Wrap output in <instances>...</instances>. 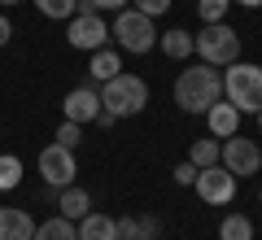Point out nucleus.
<instances>
[{"label":"nucleus","instance_id":"1","mask_svg":"<svg viewBox=\"0 0 262 240\" xmlns=\"http://www.w3.org/2000/svg\"><path fill=\"white\" fill-rule=\"evenodd\" d=\"M223 96V74L214 66H184V74L175 79V105L184 114H206L210 105Z\"/></svg>","mask_w":262,"mask_h":240},{"label":"nucleus","instance_id":"2","mask_svg":"<svg viewBox=\"0 0 262 240\" xmlns=\"http://www.w3.org/2000/svg\"><path fill=\"white\" fill-rule=\"evenodd\" d=\"M223 101L241 114L262 110V66L258 61H232L223 66Z\"/></svg>","mask_w":262,"mask_h":240},{"label":"nucleus","instance_id":"3","mask_svg":"<svg viewBox=\"0 0 262 240\" xmlns=\"http://www.w3.org/2000/svg\"><path fill=\"white\" fill-rule=\"evenodd\" d=\"M144 105H149V83H144L140 74L118 70L114 79L101 83V110H110L114 118H131V114H140Z\"/></svg>","mask_w":262,"mask_h":240},{"label":"nucleus","instance_id":"4","mask_svg":"<svg viewBox=\"0 0 262 240\" xmlns=\"http://www.w3.org/2000/svg\"><path fill=\"white\" fill-rule=\"evenodd\" d=\"M192 53H201V61L223 70V66L241 61V35H236L227 22H206L201 35H192Z\"/></svg>","mask_w":262,"mask_h":240},{"label":"nucleus","instance_id":"5","mask_svg":"<svg viewBox=\"0 0 262 240\" xmlns=\"http://www.w3.org/2000/svg\"><path fill=\"white\" fill-rule=\"evenodd\" d=\"M110 35H114V44H118L122 53H136V57L149 53V48L158 44V27H153V18L140 13V9H131V5L114 13V31H110Z\"/></svg>","mask_w":262,"mask_h":240},{"label":"nucleus","instance_id":"6","mask_svg":"<svg viewBox=\"0 0 262 240\" xmlns=\"http://www.w3.org/2000/svg\"><path fill=\"white\" fill-rule=\"evenodd\" d=\"M219 162H223L236 179L241 175H258L262 170V148H258L253 136H241V131H236V136H227L223 144H219Z\"/></svg>","mask_w":262,"mask_h":240},{"label":"nucleus","instance_id":"7","mask_svg":"<svg viewBox=\"0 0 262 240\" xmlns=\"http://www.w3.org/2000/svg\"><path fill=\"white\" fill-rule=\"evenodd\" d=\"M66 44L79 48V53H96V48L110 44V27H105V18H101L96 9L75 13V18H70V27H66Z\"/></svg>","mask_w":262,"mask_h":240},{"label":"nucleus","instance_id":"8","mask_svg":"<svg viewBox=\"0 0 262 240\" xmlns=\"http://www.w3.org/2000/svg\"><path fill=\"white\" fill-rule=\"evenodd\" d=\"M39 175H44V188H70L79 179L75 148H61V144L39 148Z\"/></svg>","mask_w":262,"mask_h":240},{"label":"nucleus","instance_id":"9","mask_svg":"<svg viewBox=\"0 0 262 240\" xmlns=\"http://www.w3.org/2000/svg\"><path fill=\"white\" fill-rule=\"evenodd\" d=\"M236 184H241V179H236L223 162H214V166L196 170V184L192 188H196V197H201L206 205H227L236 197Z\"/></svg>","mask_w":262,"mask_h":240},{"label":"nucleus","instance_id":"10","mask_svg":"<svg viewBox=\"0 0 262 240\" xmlns=\"http://www.w3.org/2000/svg\"><path fill=\"white\" fill-rule=\"evenodd\" d=\"M61 114H66V122H92L96 114H101V88H92V83H83V88H75V92H66V101H61Z\"/></svg>","mask_w":262,"mask_h":240},{"label":"nucleus","instance_id":"11","mask_svg":"<svg viewBox=\"0 0 262 240\" xmlns=\"http://www.w3.org/2000/svg\"><path fill=\"white\" fill-rule=\"evenodd\" d=\"M206 122H210V136H214V140H227V136H236V131H241V110H236V105H227L223 96H219V101L206 110Z\"/></svg>","mask_w":262,"mask_h":240},{"label":"nucleus","instance_id":"12","mask_svg":"<svg viewBox=\"0 0 262 240\" xmlns=\"http://www.w3.org/2000/svg\"><path fill=\"white\" fill-rule=\"evenodd\" d=\"M31 236H35V219L27 210L0 205V240H31Z\"/></svg>","mask_w":262,"mask_h":240},{"label":"nucleus","instance_id":"13","mask_svg":"<svg viewBox=\"0 0 262 240\" xmlns=\"http://www.w3.org/2000/svg\"><path fill=\"white\" fill-rule=\"evenodd\" d=\"M79 240H118V227H114V214L88 210L79 219Z\"/></svg>","mask_w":262,"mask_h":240},{"label":"nucleus","instance_id":"14","mask_svg":"<svg viewBox=\"0 0 262 240\" xmlns=\"http://www.w3.org/2000/svg\"><path fill=\"white\" fill-rule=\"evenodd\" d=\"M57 210H61V219H83L88 210H92V197L83 192L79 184H70V188H57Z\"/></svg>","mask_w":262,"mask_h":240},{"label":"nucleus","instance_id":"15","mask_svg":"<svg viewBox=\"0 0 262 240\" xmlns=\"http://www.w3.org/2000/svg\"><path fill=\"white\" fill-rule=\"evenodd\" d=\"M158 44H162V53H166L170 61H188V57H192V35H188L184 27L162 31V35H158Z\"/></svg>","mask_w":262,"mask_h":240},{"label":"nucleus","instance_id":"16","mask_svg":"<svg viewBox=\"0 0 262 240\" xmlns=\"http://www.w3.org/2000/svg\"><path fill=\"white\" fill-rule=\"evenodd\" d=\"M118 70H122V57L114 53L110 44H105V48H96V53H92V66H88V74H92L96 83H105V79H114Z\"/></svg>","mask_w":262,"mask_h":240},{"label":"nucleus","instance_id":"17","mask_svg":"<svg viewBox=\"0 0 262 240\" xmlns=\"http://www.w3.org/2000/svg\"><path fill=\"white\" fill-rule=\"evenodd\" d=\"M31 240H79V227L70 219H61V214H57V219H44V223H35V236Z\"/></svg>","mask_w":262,"mask_h":240},{"label":"nucleus","instance_id":"18","mask_svg":"<svg viewBox=\"0 0 262 240\" xmlns=\"http://www.w3.org/2000/svg\"><path fill=\"white\" fill-rule=\"evenodd\" d=\"M219 240H253V219L249 214H227L219 223Z\"/></svg>","mask_w":262,"mask_h":240},{"label":"nucleus","instance_id":"19","mask_svg":"<svg viewBox=\"0 0 262 240\" xmlns=\"http://www.w3.org/2000/svg\"><path fill=\"white\" fill-rule=\"evenodd\" d=\"M188 162H192L196 170L214 166V162H219V140H214V136H210V140H196V144H192V153H188Z\"/></svg>","mask_w":262,"mask_h":240},{"label":"nucleus","instance_id":"20","mask_svg":"<svg viewBox=\"0 0 262 240\" xmlns=\"http://www.w3.org/2000/svg\"><path fill=\"white\" fill-rule=\"evenodd\" d=\"M18 184H22V162L13 153H0V192H9Z\"/></svg>","mask_w":262,"mask_h":240},{"label":"nucleus","instance_id":"21","mask_svg":"<svg viewBox=\"0 0 262 240\" xmlns=\"http://www.w3.org/2000/svg\"><path fill=\"white\" fill-rule=\"evenodd\" d=\"M35 9L44 13V18H75L79 0H35Z\"/></svg>","mask_w":262,"mask_h":240},{"label":"nucleus","instance_id":"22","mask_svg":"<svg viewBox=\"0 0 262 240\" xmlns=\"http://www.w3.org/2000/svg\"><path fill=\"white\" fill-rule=\"evenodd\" d=\"M227 9H232V0H196L201 22H227Z\"/></svg>","mask_w":262,"mask_h":240},{"label":"nucleus","instance_id":"23","mask_svg":"<svg viewBox=\"0 0 262 240\" xmlns=\"http://www.w3.org/2000/svg\"><path fill=\"white\" fill-rule=\"evenodd\" d=\"M79 140H83V127H79V122H61V127H57V136H53V144L79 148Z\"/></svg>","mask_w":262,"mask_h":240},{"label":"nucleus","instance_id":"24","mask_svg":"<svg viewBox=\"0 0 262 240\" xmlns=\"http://www.w3.org/2000/svg\"><path fill=\"white\" fill-rule=\"evenodd\" d=\"M158 231H162V223L153 214H140L136 219V240H158Z\"/></svg>","mask_w":262,"mask_h":240},{"label":"nucleus","instance_id":"25","mask_svg":"<svg viewBox=\"0 0 262 240\" xmlns=\"http://www.w3.org/2000/svg\"><path fill=\"white\" fill-rule=\"evenodd\" d=\"M131 9H140V13H149V18H162V13L170 9V0H131Z\"/></svg>","mask_w":262,"mask_h":240},{"label":"nucleus","instance_id":"26","mask_svg":"<svg viewBox=\"0 0 262 240\" xmlns=\"http://www.w3.org/2000/svg\"><path fill=\"white\" fill-rule=\"evenodd\" d=\"M175 184H179V188L196 184V166H192V162H179V166H175Z\"/></svg>","mask_w":262,"mask_h":240},{"label":"nucleus","instance_id":"27","mask_svg":"<svg viewBox=\"0 0 262 240\" xmlns=\"http://www.w3.org/2000/svg\"><path fill=\"white\" fill-rule=\"evenodd\" d=\"M88 5H92L96 13H105V9H114V13H118V9H127L131 0H88Z\"/></svg>","mask_w":262,"mask_h":240},{"label":"nucleus","instance_id":"28","mask_svg":"<svg viewBox=\"0 0 262 240\" xmlns=\"http://www.w3.org/2000/svg\"><path fill=\"white\" fill-rule=\"evenodd\" d=\"M9 35H13V22H9V18H5V13H0V48L9 44Z\"/></svg>","mask_w":262,"mask_h":240},{"label":"nucleus","instance_id":"29","mask_svg":"<svg viewBox=\"0 0 262 240\" xmlns=\"http://www.w3.org/2000/svg\"><path fill=\"white\" fill-rule=\"evenodd\" d=\"M92 122H96V127H114V122H118V118H114V114H110V110H101V114H96V118H92Z\"/></svg>","mask_w":262,"mask_h":240},{"label":"nucleus","instance_id":"30","mask_svg":"<svg viewBox=\"0 0 262 240\" xmlns=\"http://www.w3.org/2000/svg\"><path fill=\"white\" fill-rule=\"evenodd\" d=\"M232 5H245V9H262V0H232Z\"/></svg>","mask_w":262,"mask_h":240},{"label":"nucleus","instance_id":"31","mask_svg":"<svg viewBox=\"0 0 262 240\" xmlns=\"http://www.w3.org/2000/svg\"><path fill=\"white\" fill-rule=\"evenodd\" d=\"M0 5H9V9H13V5H22V0H0Z\"/></svg>","mask_w":262,"mask_h":240},{"label":"nucleus","instance_id":"32","mask_svg":"<svg viewBox=\"0 0 262 240\" xmlns=\"http://www.w3.org/2000/svg\"><path fill=\"white\" fill-rule=\"evenodd\" d=\"M258 136H262V110H258Z\"/></svg>","mask_w":262,"mask_h":240},{"label":"nucleus","instance_id":"33","mask_svg":"<svg viewBox=\"0 0 262 240\" xmlns=\"http://www.w3.org/2000/svg\"><path fill=\"white\" fill-rule=\"evenodd\" d=\"M258 201H262V192H258Z\"/></svg>","mask_w":262,"mask_h":240}]
</instances>
